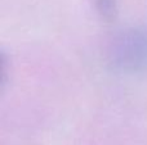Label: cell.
Masks as SVG:
<instances>
[{
    "label": "cell",
    "mask_w": 147,
    "mask_h": 145,
    "mask_svg": "<svg viewBox=\"0 0 147 145\" xmlns=\"http://www.w3.org/2000/svg\"><path fill=\"white\" fill-rule=\"evenodd\" d=\"M120 55L124 57L125 64L136 66L147 61V37L143 35H132L128 41L120 44Z\"/></svg>",
    "instance_id": "6da1fadb"
}]
</instances>
